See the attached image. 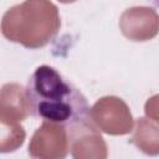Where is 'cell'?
I'll use <instances>...</instances> for the list:
<instances>
[{
  "instance_id": "6da1fadb",
  "label": "cell",
  "mask_w": 159,
  "mask_h": 159,
  "mask_svg": "<svg viewBox=\"0 0 159 159\" xmlns=\"http://www.w3.org/2000/svg\"><path fill=\"white\" fill-rule=\"evenodd\" d=\"M25 89L29 112L39 119L67 127L89 118L86 97L48 65L34 71Z\"/></svg>"
},
{
  "instance_id": "7a4b0ae2",
  "label": "cell",
  "mask_w": 159,
  "mask_h": 159,
  "mask_svg": "<svg viewBox=\"0 0 159 159\" xmlns=\"http://www.w3.org/2000/svg\"><path fill=\"white\" fill-rule=\"evenodd\" d=\"M61 27L57 6L50 0H25L5 11L0 22L2 36L36 50L55 39Z\"/></svg>"
},
{
  "instance_id": "3957f363",
  "label": "cell",
  "mask_w": 159,
  "mask_h": 159,
  "mask_svg": "<svg viewBox=\"0 0 159 159\" xmlns=\"http://www.w3.org/2000/svg\"><path fill=\"white\" fill-rule=\"evenodd\" d=\"M89 117L94 125L109 135H124L133 130V116L127 103L116 96L99 98L92 108Z\"/></svg>"
},
{
  "instance_id": "277c9868",
  "label": "cell",
  "mask_w": 159,
  "mask_h": 159,
  "mask_svg": "<svg viewBox=\"0 0 159 159\" xmlns=\"http://www.w3.org/2000/svg\"><path fill=\"white\" fill-rule=\"evenodd\" d=\"M71 155L76 159H106L107 144L91 117L66 127Z\"/></svg>"
},
{
  "instance_id": "5b68a950",
  "label": "cell",
  "mask_w": 159,
  "mask_h": 159,
  "mask_svg": "<svg viewBox=\"0 0 159 159\" xmlns=\"http://www.w3.org/2000/svg\"><path fill=\"white\" fill-rule=\"evenodd\" d=\"M68 150L66 127L45 120L36 129L29 143V155L32 158L62 159L68 154Z\"/></svg>"
},
{
  "instance_id": "8992f818",
  "label": "cell",
  "mask_w": 159,
  "mask_h": 159,
  "mask_svg": "<svg viewBox=\"0 0 159 159\" xmlns=\"http://www.w3.org/2000/svg\"><path fill=\"white\" fill-rule=\"evenodd\" d=\"M119 29L122 34L130 41H149L158 34L159 17L153 7L133 6L124 10L120 15Z\"/></svg>"
},
{
  "instance_id": "52a82bcc",
  "label": "cell",
  "mask_w": 159,
  "mask_h": 159,
  "mask_svg": "<svg viewBox=\"0 0 159 159\" xmlns=\"http://www.w3.org/2000/svg\"><path fill=\"white\" fill-rule=\"evenodd\" d=\"M30 114L26 89L16 82H9L0 87V117L20 123Z\"/></svg>"
},
{
  "instance_id": "ba28073f",
  "label": "cell",
  "mask_w": 159,
  "mask_h": 159,
  "mask_svg": "<svg viewBox=\"0 0 159 159\" xmlns=\"http://www.w3.org/2000/svg\"><path fill=\"white\" fill-rule=\"evenodd\" d=\"M133 130L134 133L130 138V143L145 154L157 155L159 153V130L155 120L150 118H139Z\"/></svg>"
},
{
  "instance_id": "9c48e42d",
  "label": "cell",
  "mask_w": 159,
  "mask_h": 159,
  "mask_svg": "<svg viewBox=\"0 0 159 159\" xmlns=\"http://www.w3.org/2000/svg\"><path fill=\"white\" fill-rule=\"evenodd\" d=\"M26 138L22 125L0 117V153H11L19 149Z\"/></svg>"
},
{
  "instance_id": "30bf717a",
  "label": "cell",
  "mask_w": 159,
  "mask_h": 159,
  "mask_svg": "<svg viewBox=\"0 0 159 159\" xmlns=\"http://www.w3.org/2000/svg\"><path fill=\"white\" fill-rule=\"evenodd\" d=\"M58 1L62 2V4H72V2H75L77 0H58Z\"/></svg>"
}]
</instances>
